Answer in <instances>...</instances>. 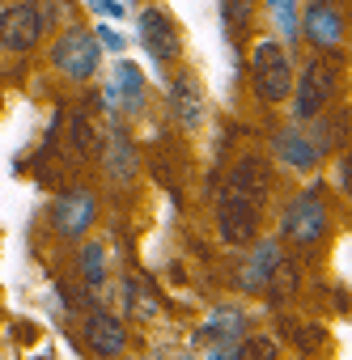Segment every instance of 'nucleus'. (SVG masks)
Masks as SVG:
<instances>
[{"mask_svg":"<svg viewBox=\"0 0 352 360\" xmlns=\"http://www.w3.org/2000/svg\"><path fill=\"white\" fill-rule=\"evenodd\" d=\"M43 30H47V9L43 5H9V9H0V47L5 51L39 47Z\"/></svg>","mask_w":352,"mask_h":360,"instance_id":"6","label":"nucleus"},{"mask_svg":"<svg viewBox=\"0 0 352 360\" xmlns=\"http://www.w3.org/2000/svg\"><path fill=\"white\" fill-rule=\"evenodd\" d=\"M238 322H242V318H238L234 309H221V314H213V322H204V330H200V343H217V339H230Z\"/></svg>","mask_w":352,"mask_h":360,"instance_id":"18","label":"nucleus"},{"mask_svg":"<svg viewBox=\"0 0 352 360\" xmlns=\"http://www.w3.org/2000/svg\"><path fill=\"white\" fill-rule=\"evenodd\" d=\"M306 34H310V43H318V47H339V43H344V18H339V9L310 5V13H306Z\"/></svg>","mask_w":352,"mask_h":360,"instance_id":"13","label":"nucleus"},{"mask_svg":"<svg viewBox=\"0 0 352 360\" xmlns=\"http://www.w3.org/2000/svg\"><path fill=\"white\" fill-rule=\"evenodd\" d=\"M272 148H276V161H284V165H293V169H310V165L318 161V144H314L301 127H284V131H276Z\"/></svg>","mask_w":352,"mask_h":360,"instance_id":"10","label":"nucleus"},{"mask_svg":"<svg viewBox=\"0 0 352 360\" xmlns=\"http://www.w3.org/2000/svg\"><path fill=\"white\" fill-rule=\"evenodd\" d=\"M119 85H123V98H127V106L136 110V106L144 102V77H140L132 64H119Z\"/></svg>","mask_w":352,"mask_h":360,"instance_id":"19","label":"nucleus"},{"mask_svg":"<svg viewBox=\"0 0 352 360\" xmlns=\"http://www.w3.org/2000/svg\"><path fill=\"white\" fill-rule=\"evenodd\" d=\"M259 217H263V204H255L251 195L221 183V191H217V233H221V242L251 246L259 238Z\"/></svg>","mask_w":352,"mask_h":360,"instance_id":"2","label":"nucleus"},{"mask_svg":"<svg viewBox=\"0 0 352 360\" xmlns=\"http://www.w3.org/2000/svg\"><path fill=\"white\" fill-rule=\"evenodd\" d=\"M251 18V0H225V22L230 26H246Z\"/></svg>","mask_w":352,"mask_h":360,"instance_id":"21","label":"nucleus"},{"mask_svg":"<svg viewBox=\"0 0 352 360\" xmlns=\"http://www.w3.org/2000/svg\"><path fill=\"white\" fill-rule=\"evenodd\" d=\"M81 330H85V343H89V352L98 360H115L127 347V326L115 314H106V309H89Z\"/></svg>","mask_w":352,"mask_h":360,"instance_id":"8","label":"nucleus"},{"mask_svg":"<svg viewBox=\"0 0 352 360\" xmlns=\"http://www.w3.org/2000/svg\"><path fill=\"white\" fill-rule=\"evenodd\" d=\"M140 43L157 64H170L179 56V34H174V22L161 9H144L140 13Z\"/></svg>","mask_w":352,"mask_h":360,"instance_id":"9","label":"nucleus"},{"mask_svg":"<svg viewBox=\"0 0 352 360\" xmlns=\"http://www.w3.org/2000/svg\"><path fill=\"white\" fill-rule=\"evenodd\" d=\"M73 140H77V153L81 157H94V131H89V119H73Z\"/></svg>","mask_w":352,"mask_h":360,"instance_id":"20","label":"nucleus"},{"mask_svg":"<svg viewBox=\"0 0 352 360\" xmlns=\"http://www.w3.org/2000/svg\"><path fill=\"white\" fill-rule=\"evenodd\" d=\"M94 217H98V200H94L85 187L64 191V195L56 200V208H51V225H56L60 238H85L89 225H94Z\"/></svg>","mask_w":352,"mask_h":360,"instance_id":"7","label":"nucleus"},{"mask_svg":"<svg viewBox=\"0 0 352 360\" xmlns=\"http://www.w3.org/2000/svg\"><path fill=\"white\" fill-rule=\"evenodd\" d=\"M170 106H174V119H179L183 127H200V119H204V98H200V89H196L191 77H174V85H170Z\"/></svg>","mask_w":352,"mask_h":360,"instance_id":"12","label":"nucleus"},{"mask_svg":"<svg viewBox=\"0 0 352 360\" xmlns=\"http://www.w3.org/2000/svg\"><path fill=\"white\" fill-rule=\"evenodd\" d=\"M280 356V343L272 335H246L242 343L230 347V360H276Z\"/></svg>","mask_w":352,"mask_h":360,"instance_id":"15","label":"nucleus"},{"mask_svg":"<svg viewBox=\"0 0 352 360\" xmlns=\"http://www.w3.org/2000/svg\"><path fill=\"white\" fill-rule=\"evenodd\" d=\"M106 165H111V174H115V178H132V144H127V136H123V131H115V136H111Z\"/></svg>","mask_w":352,"mask_h":360,"instance_id":"17","label":"nucleus"},{"mask_svg":"<svg viewBox=\"0 0 352 360\" xmlns=\"http://www.w3.org/2000/svg\"><path fill=\"white\" fill-rule=\"evenodd\" d=\"M251 81H255V94L263 102H276V106L293 94V60H289L284 43L263 39L255 47V56H251Z\"/></svg>","mask_w":352,"mask_h":360,"instance_id":"1","label":"nucleus"},{"mask_svg":"<svg viewBox=\"0 0 352 360\" xmlns=\"http://www.w3.org/2000/svg\"><path fill=\"white\" fill-rule=\"evenodd\" d=\"M327 225H331V217H327L322 195L318 191H301L280 217V238L293 242V246H314V242H322Z\"/></svg>","mask_w":352,"mask_h":360,"instance_id":"4","label":"nucleus"},{"mask_svg":"<svg viewBox=\"0 0 352 360\" xmlns=\"http://www.w3.org/2000/svg\"><path fill=\"white\" fill-rule=\"evenodd\" d=\"M339 89V64L335 60H310L301 81H293V94H297V119H318V110L335 98Z\"/></svg>","mask_w":352,"mask_h":360,"instance_id":"5","label":"nucleus"},{"mask_svg":"<svg viewBox=\"0 0 352 360\" xmlns=\"http://www.w3.org/2000/svg\"><path fill=\"white\" fill-rule=\"evenodd\" d=\"M94 5H98L102 13H111V18H119V5H115V0H94Z\"/></svg>","mask_w":352,"mask_h":360,"instance_id":"24","label":"nucleus"},{"mask_svg":"<svg viewBox=\"0 0 352 360\" xmlns=\"http://www.w3.org/2000/svg\"><path fill=\"white\" fill-rule=\"evenodd\" d=\"M297 284H301V276H297V263H293V259H280V263H276V271L268 276L263 292H268L276 305H284V301L297 292Z\"/></svg>","mask_w":352,"mask_h":360,"instance_id":"14","label":"nucleus"},{"mask_svg":"<svg viewBox=\"0 0 352 360\" xmlns=\"http://www.w3.org/2000/svg\"><path fill=\"white\" fill-rule=\"evenodd\" d=\"M81 276H85L89 288L106 284V246L102 242H85V250H81Z\"/></svg>","mask_w":352,"mask_h":360,"instance_id":"16","label":"nucleus"},{"mask_svg":"<svg viewBox=\"0 0 352 360\" xmlns=\"http://www.w3.org/2000/svg\"><path fill=\"white\" fill-rule=\"evenodd\" d=\"M284 259V250H280V242L276 238H268V242H259L255 246V255L246 259V267H242V292H263V284H268V276L276 271V263Z\"/></svg>","mask_w":352,"mask_h":360,"instance_id":"11","label":"nucleus"},{"mask_svg":"<svg viewBox=\"0 0 352 360\" xmlns=\"http://www.w3.org/2000/svg\"><path fill=\"white\" fill-rule=\"evenodd\" d=\"M51 64L73 77V81H89L102 64V51H98V39L85 30V26H68L56 43H51Z\"/></svg>","mask_w":352,"mask_h":360,"instance_id":"3","label":"nucleus"},{"mask_svg":"<svg viewBox=\"0 0 352 360\" xmlns=\"http://www.w3.org/2000/svg\"><path fill=\"white\" fill-rule=\"evenodd\" d=\"M102 43H106V47H111V51H119V47H123V39H119V34H115V30H102Z\"/></svg>","mask_w":352,"mask_h":360,"instance_id":"23","label":"nucleus"},{"mask_svg":"<svg viewBox=\"0 0 352 360\" xmlns=\"http://www.w3.org/2000/svg\"><path fill=\"white\" fill-rule=\"evenodd\" d=\"M314 5H327V9H339V0H314Z\"/></svg>","mask_w":352,"mask_h":360,"instance_id":"25","label":"nucleus"},{"mask_svg":"<svg viewBox=\"0 0 352 360\" xmlns=\"http://www.w3.org/2000/svg\"><path fill=\"white\" fill-rule=\"evenodd\" d=\"M339 187H344V191H348V187H352V169H348V157H344V161H339Z\"/></svg>","mask_w":352,"mask_h":360,"instance_id":"22","label":"nucleus"}]
</instances>
